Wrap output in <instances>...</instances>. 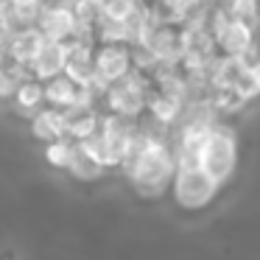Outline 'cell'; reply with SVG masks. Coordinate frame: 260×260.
I'll list each match as a JSON object with an SVG mask.
<instances>
[{
  "label": "cell",
  "mask_w": 260,
  "mask_h": 260,
  "mask_svg": "<svg viewBox=\"0 0 260 260\" xmlns=\"http://www.w3.org/2000/svg\"><path fill=\"white\" fill-rule=\"evenodd\" d=\"M92 42H79V40H68L64 42V68L62 73L68 76L73 84H90L95 70H92Z\"/></svg>",
  "instance_id": "obj_6"
},
{
  "label": "cell",
  "mask_w": 260,
  "mask_h": 260,
  "mask_svg": "<svg viewBox=\"0 0 260 260\" xmlns=\"http://www.w3.org/2000/svg\"><path fill=\"white\" fill-rule=\"evenodd\" d=\"M204 3H218V0H204Z\"/></svg>",
  "instance_id": "obj_20"
},
{
  "label": "cell",
  "mask_w": 260,
  "mask_h": 260,
  "mask_svg": "<svg viewBox=\"0 0 260 260\" xmlns=\"http://www.w3.org/2000/svg\"><path fill=\"white\" fill-rule=\"evenodd\" d=\"M146 3L148 0H104L101 6H98V12H101L104 17L115 20V23H123L129 14L146 9Z\"/></svg>",
  "instance_id": "obj_15"
},
{
  "label": "cell",
  "mask_w": 260,
  "mask_h": 260,
  "mask_svg": "<svg viewBox=\"0 0 260 260\" xmlns=\"http://www.w3.org/2000/svg\"><path fill=\"white\" fill-rule=\"evenodd\" d=\"M204 6V0H174V12H176V20H185L187 14H193L196 9Z\"/></svg>",
  "instance_id": "obj_17"
},
{
  "label": "cell",
  "mask_w": 260,
  "mask_h": 260,
  "mask_svg": "<svg viewBox=\"0 0 260 260\" xmlns=\"http://www.w3.org/2000/svg\"><path fill=\"white\" fill-rule=\"evenodd\" d=\"M90 3H95V6H101V3H104V0H90Z\"/></svg>",
  "instance_id": "obj_19"
},
{
  "label": "cell",
  "mask_w": 260,
  "mask_h": 260,
  "mask_svg": "<svg viewBox=\"0 0 260 260\" xmlns=\"http://www.w3.org/2000/svg\"><path fill=\"white\" fill-rule=\"evenodd\" d=\"M254 42V23H246L241 17H232L224 28L215 34V48L221 56H238Z\"/></svg>",
  "instance_id": "obj_7"
},
{
  "label": "cell",
  "mask_w": 260,
  "mask_h": 260,
  "mask_svg": "<svg viewBox=\"0 0 260 260\" xmlns=\"http://www.w3.org/2000/svg\"><path fill=\"white\" fill-rule=\"evenodd\" d=\"M73 148H76V140L70 137H59V140H51L45 148V157L53 168H68L70 157H73Z\"/></svg>",
  "instance_id": "obj_16"
},
{
  "label": "cell",
  "mask_w": 260,
  "mask_h": 260,
  "mask_svg": "<svg viewBox=\"0 0 260 260\" xmlns=\"http://www.w3.org/2000/svg\"><path fill=\"white\" fill-rule=\"evenodd\" d=\"M218 190V182L207 176L199 165H182L174 168V196L182 207H204Z\"/></svg>",
  "instance_id": "obj_4"
},
{
  "label": "cell",
  "mask_w": 260,
  "mask_h": 260,
  "mask_svg": "<svg viewBox=\"0 0 260 260\" xmlns=\"http://www.w3.org/2000/svg\"><path fill=\"white\" fill-rule=\"evenodd\" d=\"M62 68H64V42L45 40V45L28 62V76L37 81H48V79L62 73Z\"/></svg>",
  "instance_id": "obj_8"
},
{
  "label": "cell",
  "mask_w": 260,
  "mask_h": 260,
  "mask_svg": "<svg viewBox=\"0 0 260 260\" xmlns=\"http://www.w3.org/2000/svg\"><path fill=\"white\" fill-rule=\"evenodd\" d=\"M76 23L79 20H76L70 3H64V0H59V3H48L45 0L34 20V25L42 31V37L51 42H68L76 31Z\"/></svg>",
  "instance_id": "obj_5"
},
{
  "label": "cell",
  "mask_w": 260,
  "mask_h": 260,
  "mask_svg": "<svg viewBox=\"0 0 260 260\" xmlns=\"http://www.w3.org/2000/svg\"><path fill=\"white\" fill-rule=\"evenodd\" d=\"M235 157H238V146H235L232 129L213 123L196 151V165L221 185L235 168Z\"/></svg>",
  "instance_id": "obj_2"
},
{
  "label": "cell",
  "mask_w": 260,
  "mask_h": 260,
  "mask_svg": "<svg viewBox=\"0 0 260 260\" xmlns=\"http://www.w3.org/2000/svg\"><path fill=\"white\" fill-rule=\"evenodd\" d=\"M12 3H14L17 9H40L45 0H12Z\"/></svg>",
  "instance_id": "obj_18"
},
{
  "label": "cell",
  "mask_w": 260,
  "mask_h": 260,
  "mask_svg": "<svg viewBox=\"0 0 260 260\" xmlns=\"http://www.w3.org/2000/svg\"><path fill=\"white\" fill-rule=\"evenodd\" d=\"M68 171L76 176V179H98V176L104 174V165L98 162L95 157H90V154L76 143L73 157H70V162H68Z\"/></svg>",
  "instance_id": "obj_13"
},
{
  "label": "cell",
  "mask_w": 260,
  "mask_h": 260,
  "mask_svg": "<svg viewBox=\"0 0 260 260\" xmlns=\"http://www.w3.org/2000/svg\"><path fill=\"white\" fill-rule=\"evenodd\" d=\"M42 45H45V37H42V31L37 28V25L17 28V31L12 34V42H9L6 59H12V62L25 64V68H28V62L37 56V51H40Z\"/></svg>",
  "instance_id": "obj_9"
},
{
  "label": "cell",
  "mask_w": 260,
  "mask_h": 260,
  "mask_svg": "<svg viewBox=\"0 0 260 260\" xmlns=\"http://www.w3.org/2000/svg\"><path fill=\"white\" fill-rule=\"evenodd\" d=\"M31 129H34L37 140H45V143L59 140V137H64V112H62V109H56V107L37 109Z\"/></svg>",
  "instance_id": "obj_11"
},
{
  "label": "cell",
  "mask_w": 260,
  "mask_h": 260,
  "mask_svg": "<svg viewBox=\"0 0 260 260\" xmlns=\"http://www.w3.org/2000/svg\"><path fill=\"white\" fill-rule=\"evenodd\" d=\"M64 3H70V0H64Z\"/></svg>",
  "instance_id": "obj_21"
},
{
  "label": "cell",
  "mask_w": 260,
  "mask_h": 260,
  "mask_svg": "<svg viewBox=\"0 0 260 260\" xmlns=\"http://www.w3.org/2000/svg\"><path fill=\"white\" fill-rule=\"evenodd\" d=\"M14 101H17L20 109H25V112H31V109H40L42 104V81L37 79H23L17 87H14Z\"/></svg>",
  "instance_id": "obj_14"
},
{
  "label": "cell",
  "mask_w": 260,
  "mask_h": 260,
  "mask_svg": "<svg viewBox=\"0 0 260 260\" xmlns=\"http://www.w3.org/2000/svg\"><path fill=\"white\" fill-rule=\"evenodd\" d=\"M76 90H79V84H73L64 73H59V76H53V79L42 81V101H45L48 107L64 109L76 101Z\"/></svg>",
  "instance_id": "obj_12"
},
{
  "label": "cell",
  "mask_w": 260,
  "mask_h": 260,
  "mask_svg": "<svg viewBox=\"0 0 260 260\" xmlns=\"http://www.w3.org/2000/svg\"><path fill=\"white\" fill-rule=\"evenodd\" d=\"M64 137L70 140H87L90 135L98 132V109H84V107H64Z\"/></svg>",
  "instance_id": "obj_10"
},
{
  "label": "cell",
  "mask_w": 260,
  "mask_h": 260,
  "mask_svg": "<svg viewBox=\"0 0 260 260\" xmlns=\"http://www.w3.org/2000/svg\"><path fill=\"white\" fill-rule=\"evenodd\" d=\"M92 76L90 84L95 87L98 92L107 90V84L123 79L132 70V48L126 42H95L92 48Z\"/></svg>",
  "instance_id": "obj_3"
},
{
  "label": "cell",
  "mask_w": 260,
  "mask_h": 260,
  "mask_svg": "<svg viewBox=\"0 0 260 260\" xmlns=\"http://www.w3.org/2000/svg\"><path fill=\"white\" fill-rule=\"evenodd\" d=\"M129 174L132 185L143 193V196H157L168 187L171 176H174V151L165 143V137H151L146 132L137 129L129 143L123 162H120Z\"/></svg>",
  "instance_id": "obj_1"
}]
</instances>
